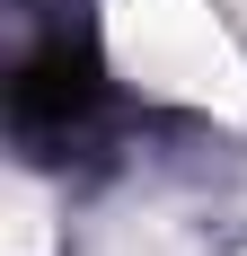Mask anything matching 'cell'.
Masks as SVG:
<instances>
[{"mask_svg":"<svg viewBox=\"0 0 247 256\" xmlns=\"http://www.w3.org/2000/svg\"><path fill=\"white\" fill-rule=\"evenodd\" d=\"M115 53L150 88L238 98V53H230L221 0H115Z\"/></svg>","mask_w":247,"mask_h":256,"instance_id":"obj_1","label":"cell"}]
</instances>
